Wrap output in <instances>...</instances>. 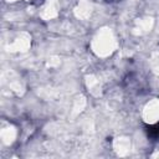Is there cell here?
Masks as SVG:
<instances>
[{
  "label": "cell",
  "mask_w": 159,
  "mask_h": 159,
  "mask_svg": "<svg viewBox=\"0 0 159 159\" xmlns=\"http://www.w3.org/2000/svg\"><path fill=\"white\" fill-rule=\"evenodd\" d=\"M107 2H116V1H118V0H106Z\"/></svg>",
  "instance_id": "cell-2"
},
{
  "label": "cell",
  "mask_w": 159,
  "mask_h": 159,
  "mask_svg": "<svg viewBox=\"0 0 159 159\" xmlns=\"http://www.w3.org/2000/svg\"><path fill=\"white\" fill-rule=\"evenodd\" d=\"M147 134L148 137H150L154 140L159 139V124H154V125H149L147 127Z\"/></svg>",
  "instance_id": "cell-1"
}]
</instances>
